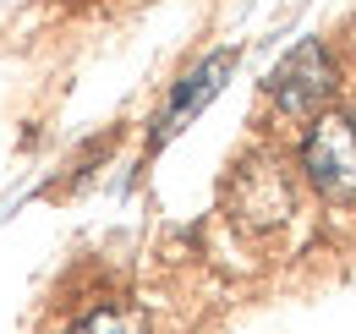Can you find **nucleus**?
Segmentation results:
<instances>
[{
  "label": "nucleus",
  "mask_w": 356,
  "mask_h": 334,
  "mask_svg": "<svg viewBox=\"0 0 356 334\" xmlns=\"http://www.w3.org/2000/svg\"><path fill=\"white\" fill-rule=\"evenodd\" d=\"M230 72H236V49H214V55H203V61H197V66L176 83L170 104H165V116H159V126H154V143H170L181 126L197 116V110H209V104L225 93Z\"/></svg>",
  "instance_id": "obj_3"
},
{
  "label": "nucleus",
  "mask_w": 356,
  "mask_h": 334,
  "mask_svg": "<svg viewBox=\"0 0 356 334\" xmlns=\"http://www.w3.org/2000/svg\"><path fill=\"white\" fill-rule=\"evenodd\" d=\"M302 170L329 203H356V121L323 110L302 137Z\"/></svg>",
  "instance_id": "obj_2"
},
{
  "label": "nucleus",
  "mask_w": 356,
  "mask_h": 334,
  "mask_svg": "<svg viewBox=\"0 0 356 334\" xmlns=\"http://www.w3.org/2000/svg\"><path fill=\"white\" fill-rule=\"evenodd\" d=\"M66 334H148V324L132 307H99V312H88L77 329H66Z\"/></svg>",
  "instance_id": "obj_5"
},
{
  "label": "nucleus",
  "mask_w": 356,
  "mask_h": 334,
  "mask_svg": "<svg viewBox=\"0 0 356 334\" xmlns=\"http://www.w3.org/2000/svg\"><path fill=\"white\" fill-rule=\"evenodd\" d=\"M236 219H247V225H280V219H291V181H285V170H274V165L241 170Z\"/></svg>",
  "instance_id": "obj_4"
},
{
  "label": "nucleus",
  "mask_w": 356,
  "mask_h": 334,
  "mask_svg": "<svg viewBox=\"0 0 356 334\" xmlns=\"http://www.w3.org/2000/svg\"><path fill=\"white\" fill-rule=\"evenodd\" d=\"M334 55L323 39H302L274 72H268V99L291 116V121H318L323 104L334 99Z\"/></svg>",
  "instance_id": "obj_1"
}]
</instances>
